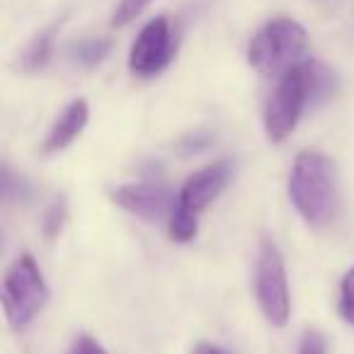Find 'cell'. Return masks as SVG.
I'll return each instance as SVG.
<instances>
[{"instance_id": "obj_1", "label": "cell", "mask_w": 354, "mask_h": 354, "mask_svg": "<svg viewBox=\"0 0 354 354\" xmlns=\"http://www.w3.org/2000/svg\"><path fill=\"white\" fill-rule=\"evenodd\" d=\"M335 90V75L320 61L291 66L277 83L265 107V133L272 143H281L294 133L308 102H320Z\"/></svg>"}, {"instance_id": "obj_2", "label": "cell", "mask_w": 354, "mask_h": 354, "mask_svg": "<svg viewBox=\"0 0 354 354\" xmlns=\"http://www.w3.org/2000/svg\"><path fill=\"white\" fill-rule=\"evenodd\" d=\"M289 199L306 223L328 226L339 209L335 162L318 151H301L289 175Z\"/></svg>"}, {"instance_id": "obj_3", "label": "cell", "mask_w": 354, "mask_h": 354, "mask_svg": "<svg viewBox=\"0 0 354 354\" xmlns=\"http://www.w3.org/2000/svg\"><path fill=\"white\" fill-rule=\"evenodd\" d=\"M49 304V286L35 255L22 252L3 277V310L15 333L25 330Z\"/></svg>"}, {"instance_id": "obj_4", "label": "cell", "mask_w": 354, "mask_h": 354, "mask_svg": "<svg viewBox=\"0 0 354 354\" xmlns=\"http://www.w3.org/2000/svg\"><path fill=\"white\" fill-rule=\"evenodd\" d=\"M308 46V35L296 20H270L248 46V64L262 75H274L296 66Z\"/></svg>"}, {"instance_id": "obj_5", "label": "cell", "mask_w": 354, "mask_h": 354, "mask_svg": "<svg viewBox=\"0 0 354 354\" xmlns=\"http://www.w3.org/2000/svg\"><path fill=\"white\" fill-rule=\"evenodd\" d=\"M255 299L267 323L284 328L291 315V291L286 265L274 241L265 238L260 243L255 262Z\"/></svg>"}, {"instance_id": "obj_6", "label": "cell", "mask_w": 354, "mask_h": 354, "mask_svg": "<svg viewBox=\"0 0 354 354\" xmlns=\"http://www.w3.org/2000/svg\"><path fill=\"white\" fill-rule=\"evenodd\" d=\"M172 54H175V41H172L170 22L165 17H156L138 32L129 54V71L138 78H151L170 64Z\"/></svg>"}, {"instance_id": "obj_7", "label": "cell", "mask_w": 354, "mask_h": 354, "mask_svg": "<svg viewBox=\"0 0 354 354\" xmlns=\"http://www.w3.org/2000/svg\"><path fill=\"white\" fill-rule=\"evenodd\" d=\"M112 202L124 212L133 214L146 221L170 218L177 207V197L167 187L156 183H131L122 185L112 192Z\"/></svg>"}, {"instance_id": "obj_8", "label": "cell", "mask_w": 354, "mask_h": 354, "mask_svg": "<svg viewBox=\"0 0 354 354\" xmlns=\"http://www.w3.org/2000/svg\"><path fill=\"white\" fill-rule=\"evenodd\" d=\"M231 177H233V165L228 160H218L202 167L194 175H189L187 183L183 185V189L177 194V207L199 216L228 187Z\"/></svg>"}, {"instance_id": "obj_9", "label": "cell", "mask_w": 354, "mask_h": 354, "mask_svg": "<svg viewBox=\"0 0 354 354\" xmlns=\"http://www.w3.org/2000/svg\"><path fill=\"white\" fill-rule=\"evenodd\" d=\"M88 117H90L88 102H85L83 97L73 100V102L61 112V117L54 122L51 131L46 133L44 143H41V151H44L46 156L66 151V148L83 133V129L88 127Z\"/></svg>"}, {"instance_id": "obj_10", "label": "cell", "mask_w": 354, "mask_h": 354, "mask_svg": "<svg viewBox=\"0 0 354 354\" xmlns=\"http://www.w3.org/2000/svg\"><path fill=\"white\" fill-rule=\"evenodd\" d=\"M51 51H54V30L37 35L35 39L27 44L25 54H22V59H20L22 71H27V73H37V71H41L46 64H49Z\"/></svg>"}, {"instance_id": "obj_11", "label": "cell", "mask_w": 354, "mask_h": 354, "mask_svg": "<svg viewBox=\"0 0 354 354\" xmlns=\"http://www.w3.org/2000/svg\"><path fill=\"white\" fill-rule=\"evenodd\" d=\"M112 49V41L102 39V37H93V39H83L71 49V56H73L75 64L85 66V68H93V66L102 64L104 56Z\"/></svg>"}, {"instance_id": "obj_12", "label": "cell", "mask_w": 354, "mask_h": 354, "mask_svg": "<svg viewBox=\"0 0 354 354\" xmlns=\"http://www.w3.org/2000/svg\"><path fill=\"white\" fill-rule=\"evenodd\" d=\"M167 231H170L172 241H177V243L194 241L199 233V216L192 212H185V209L175 207L172 216L167 218Z\"/></svg>"}, {"instance_id": "obj_13", "label": "cell", "mask_w": 354, "mask_h": 354, "mask_svg": "<svg viewBox=\"0 0 354 354\" xmlns=\"http://www.w3.org/2000/svg\"><path fill=\"white\" fill-rule=\"evenodd\" d=\"M337 310H339V315H342L344 323L354 325V267L342 277V284H339Z\"/></svg>"}, {"instance_id": "obj_14", "label": "cell", "mask_w": 354, "mask_h": 354, "mask_svg": "<svg viewBox=\"0 0 354 354\" xmlns=\"http://www.w3.org/2000/svg\"><path fill=\"white\" fill-rule=\"evenodd\" d=\"M153 0H119V6L114 8V15H112V25L114 27H124L129 22H133L148 6H151Z\"/></svg>"}, {"instance_id": "obj_15", "label": "cell", "mask_w": 354, "mask_h": 354, "mask_svg": "<svg viewBox=\"0 0 354 354\" xmlns=\"http://www.w3.org/2000/svg\"><path fill=\"white\" fill-rule=\"evenodd\" d=\"M64 221H66V202L64 199H56L54 204L49 207L46 212V218H44V236L49 238H56L64 228Z\"/></svg>"}, {"instance_id": "obj_16", "label": "cell", "mask_w": 354, "mask_h": 354, "mask_svg": "<svg viewBox=\"0 0 354 354\" xmlns=\"http://www.w3.org/2000/svg\"><path fill=\"white\" fill-rule=\"evenodd\" d=\"M299 354H328V339L320 330H306L299 339Z\"/></svg>"}, {"instance_id": "obj_17", "label": "cell", "mask_w": 354, "mask_h": 354, "mask_svg": "<svg viewBox=\"0 0 354 354\" xmlns=\"http://www.w3.org/2000/svg\"><path fill=\"white\" fill-rule=\"evenodd\" d=\"M71 354H107V349L97 339L88 337V335H80L73 342V347H71Z\"/></svg>"}, {"instance_id": "obj_18", "label": "cell", "mask_w": 354, "mask_h": 354, "mask_svg": "<svg viewBox=\"0 0 354 354\" xmlns=\"http://www.w3.org/2000/svg\"><path fill=\"white\" fill-rule=\"evenodd\" d=\"M192 354H231V352H226V349L218 347V344H212V342H199L197 347L192 349Z\"/></svg>"}]
</instances>
